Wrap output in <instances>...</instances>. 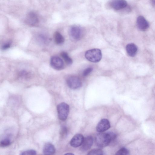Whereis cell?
<instances>
[{"label":"cell","instance_id":"ffe728a7","mask_svg":"<svg viewBox=\"0 0 155 155\" xmlns=\"http://www.w3.org/2000/svg\"><path fill=\"white\" fill-rule=\"evenodd\" d=\"M11 143V141L9 138H5L1 141L0 145L3 147H5L9 145Z\"/></svg>","mask_w":155,"mask_h":155},{"label":"cell","instance_id":"d6986e66","mask_svg":"<svg viewBox=\"0 0 155 155\" xmlns=\"http://www.w3.org/2000/svg\"><path fill=\"white\" fill-rule=\"evenodd\" d=\"M88 155H102L104 154L103 151L100 149H94L90 151Z\"/></svg>","mask_w":155,"mask_h":155},{"label":"cell","instance_id":"5b68a950","mask_svg":"<svg viewBox=\"0 0 155 155\" xmlns=\"http://www.w3.org/2000/svg\"><path fill=\"white\" fill-rule=\"evenodd\" d=\"M67 83L69 88L72 89L80 88L82 86V82L80 79L76 76H71L67 80Z\"/></svg>","mask_w":155,"mask_h":155},{"label":"cell","instance_id":"30bf717a","mask_svg":"<svg viewBox=\"0 0 155 155\" xmlns=\"http://www.w3.org/2000/svg\"><path fill=\"white\" fill-rule=\"evenodd\" d=\"M83 136L81 134H76L71 139L70 144L71 146L74 147L81 146L84 140Z\"/></svg>","mask_w":155,"mask_h":155},{"label":"cell","instance_id":"7402d4cb","mask_svg":"<svg viewBox=\"0 0 155 155\" xmlns=\"http://www.w3.org/2000/svg\"><path fill=\"white\" fill-rule=\"evenodd\" d=\"M92 68L90 67L86 69L83 72V76L86 77L92 71Z\"/></svg>","mask_w":155,"mask_h":155},{"label":"cell","instance_id":"277c9868","mask_svg":"<svg viewBox=\"0 0 155 155\" xmlns=\"http://www.w3.org/2000/svg\"><path fill=\"white\" fill-rule=\"evenodd\" d=\"M69 33L72 40L74 41H77L82 38L83 32L82 29L81 27L77 25H74L70 28Z\"/></svg>","mask_w":155,"mask_h":155},{"label":"cell","instance_id":"2e32d148","mask_svg":"<svg viewBox=\"0 0 155 155\" xmlns=\"http://www.w3.org/2000/svg\"><path fill=\"white\" fill-rule=\"evenodd\" d=\"M61 54V56L67 64L70 65L72 64V60L67 52L64 51L62 52Z\"/></svg>","mask_w":155,"mask_h":155},{"label":"cell","instance_id":"52a82bcc","mask_svg":"<svg viewBox=\"0 0 155 155\" xmlns=\"http://www.w3.org/2000/svg\"><path fill=\"white\" fill-rule=\"evenodd\" d=\"M50 64L54 69L60 70L63 69L64 63L62 59L57 56H53L51 58Z\"/></svg>","mask_w":155,"mask_h":155},{"label":"cell","instance_id":"8992f818","mask_svg":"<svg viewBox=\"0 0 155 155\" xmlns=\"http://www.w3.org/2000/svg\"><path fill=\"white\" fill-rule=\"evenodd\" d=\"M25 21L28 25L35 26L38 24L39 19L36 14L34 12H31L27 15Z\"/></svg>","mask_w":155,"mask_h":155},{"label":"cell","instance_id":"ba28073f","mask_svg":"<svg viewBox=\"0 0 155 155\" xmlns=\"http://www.w3.org/2000/svg\"><path fill=\"white\" fill-rule=\"evenodd\" d=\"M110 127L109 121L107 119H103L98 123L96 130L99 132H103L108 129Z\"/></svg>","mask_w":155,"mask_h":155},{"label":"cell","instance_id":"ac0fdd59","mask_svg":"<svg viewBox=\"0 0 155 155\" xmlns=\"http://www.w3.org/2000/svg\"><path fill=\"white\" fill-rule=\"evenodd\" d=\"M129 154V150L126 148L122 147L118 151L116 155H128Z\"/></svg>","mask_w":155,"mask_h":155},{"label":"cell","instance_id":"8fae6325","mask_svg":"<svg viewBox=\"0 0 155 155\" xmlns=\"http://www.w3.org/2000/svg\"><path fill=\"white\" fill-rule=\"evenodd\" d=\"M127 5V2L125 0H114L110 3L111 7L116 10L123 9Z\"/></svg>","mask_w":155,"mask_h":155},{"label":"cell","instance_id":"484cf974","mask_svg":"<svg viewBox=\"0 0 155 155\" xmlns=\"http://www.w3.org/2000/svg\"><path fill=\"white\" fill-rule=\"evenodd\" d=\"M150 2L151 5L153 6H155V0H150Z\"/></svg>","mask_w":155,"mask_h":155},{"label":"cell","instance_id":"44dd1931","mask_svg":"<svg viewBox=\"0 0 155 155\" xmlns=\"http://www.w3.org/2000/svg\"><path fill=\"white\" fill-rule=\"evenodd\" d=\"M36 152L35 150H29L24 151L21 153L20 155H36Z\"/></svg>","mask_w":155,"mask_h":155},{"label":"cell","instance_id":"6da1fadb","mask_svg":"<svg viewBox=\"0 0 155 155\" xmlns=\"http://www.w3.org/2000/svg\"><path fill=\"white\" fill-rule=\"evenodd\" d=\"M116 137V134L113 132H100L95 136V142L99 147H104L108 145L111 141L115 139Z\"/></svg>","mask_w":155,"mask_h":155},{"label":"cell","instance_id":"e0dca14e","mask_svg":"<svg viewBox=\"0 0 155 155\" xmlns=\"http://www.w3.org/2000/svg\"><path fill=\"white\" fill-rule=\"evenodd\" d=\"M38 40L42 44H46L49 42L50 39L47 36L41 34L38 36Z\"/></svg>","mask_w":155,"mask_h":155},{"label":"cell","instance_id":"cb8c5ba5","mask_svg":"<svg viewBox=\"0 0 155 155\" xmlns=\"http://www.w3.org/2000/svg\"><path fill=\"white\" fill-rule=\"evenodd\" d=\"M67 133V129L65 127H63L61 129V134L62 136H64L66 135Z\"/></svg>","mask_w":155,"mask_h":155},{"label":"cell","instance_id":"7a4b0ae2","mask_svg":"<svg viewBox=\"0 0 155 155\" xmlns=\"http://www.w3.org/2000/svg\"><path fill=\"white\" fill-rule=\"evenodd\" d=\"M85 56L88 61L95 63L99 62L102 57L101 51L97 48H94L87 50L85 52Z\"/></svg>","mask_w":155,"mask_h":155},{"label":"cell","instance_id":"9c48e42d","mask_svg":"<svg viewBox=\"0 0 155 155\" xmlns=\"http://www.w3.org/2000/svg\"><path fill=\"white\" fill-rule=\"evenodd\" d=\"M137 25L138 29L142 31H146L149 26L148 21L142 16L138 17L137 20Z\"/></svg>","mask_w":155,"mask_h":155},{"label":"cell","instance_id":"603a6c76","mask_svg":"<svg viewBox=\"0 0 155 155\" xmlns=\"http://www.w3.org/2000/svg\"><path fill=\"white\" fill-rule=\"evenodd\" d=\"M19 75L21 77L24 78H27L29 76V74L26 71H22L19 73Z\"/></svg>","mask_w":155,"mask_h":155},{"label":"cell","instance_id":"d4e9b609","mask_svg":"<svg viewBox=\"0 0 155 155\" xmlns=\"http://www.w3.org/2000/svg\"><path fill=\"white\" fill-rule=\"evenodd\" d=\"M10 45L11 44L10 43H5L2 46V48L3 50H6L9 48L10 47Z\"/></svg>","mask_w":155,"mask_h":155},{"label":"cell","instance_id":"4316f807","mask_svg":"<svg viewBox=\"0 0 155 155\" xmlns=\"http://www.w3.org/2000/svg\"><path fill=\"white\" fill-rule=\"evenodd\" d=\"M65 154H66V155H74V154H73V153H66Z\"/></svg>","mask_w":155,"mask_h":155},{"label":"cell","instance_id":"5bb4252c","mask_svg":"<svg viewBox=\"0 0 155 155\" xmlns=\"http://www.w3.org/2000/svg\"><path fill=\"white\" fill-rule=\"evenodd\" d=\"M43 151L44 154L51 155L55 153V149L52 144L48 143L45 145Z\"/></svg>","mask_w":155,"mask_h":155},{"label":"cell","instance_id":"7c38bea8","mask_svg":"<svg viewBox=\"0 0 155 155\" xmlns=\"http://www.w3.org/2000/svg\"><path fill=\"white\" fill-rule=\"evenodd\" d=\"M93 143V137L91 136H87L84 138L83 142L81 145V149L83 151L87 150L90 148Z\"/></svg>","mask_w":155,"mask_h":155},{"label":"cell","instance_id":"3957f363","mask_svg":"<svg viewBox=\"0 0 155 155\" xmlns=\"http://www.w3.org/2000/svg\"><path fill=\"white\" fill-rule=\"evenodd\" d=\"M57 110L59 118L62 120H65L69 112V105L65 103H61L58 105Z\"/></svg>","mask_w":155,"mask_h":155},{"label":"cell","instance_id":"4fadbf2b","mask_svg":"<svg viewBox=\"0 0 155 155\" xmlns=\"http://www.w3.org/2000/svg\"><path fill=\"white\" fill-rule=\"evenodd\" d=\"M126 50L128 54L130 56L133 57L136 54L137 51V48L135 44L131 43L127 45Z\"/></svg>","mask_w":155,"mask_h":155},{"label":"cell","instance_id":"9a60e30c","mask_svg":"<svg viewBox=\"0 0 155 155\" xmlns=\"http://www.w3.org/2000/svg\"><path fill=\"white\" fill-rule=\"evenodd\" d=\"M54 40L57 44L60 45L63 43L64 41L63 36L58 32H56L54 35Z\"/></svg>","mask_w":155,"mask_h":155}]
</instances>
